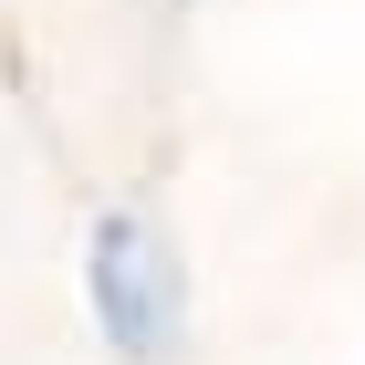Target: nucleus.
<instances>
[{
  "instance_id": "nucleus-1",
  "label": "nucleus",
  "mask_w": 365,
  "mask_h": 365,
  "mask_svg": "<svg viewBox=\"0 0 365 365\" xmlns=\"http://www.w3.org/2000/svg\"><path fill=\"white\" fill-rule=\"evenodd\" d=\"M84 303L125 365H168L188 344V261L146 209H105L84 230Z\"/></svg>"
}]
</instances>
